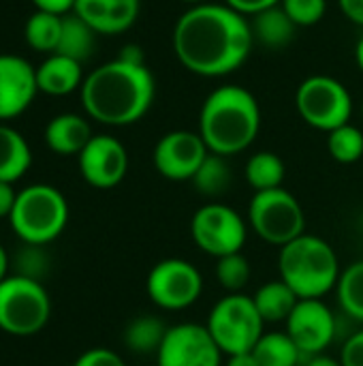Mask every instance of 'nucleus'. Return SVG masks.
Wrapping results in <instances>:
<instances>
[{
  "instance_id": "obj_37",
  "label": "nucleus",
  "mask_w": 363,
  "mask_h": 366,
  "mask_svg": "<svg viewBox=\"0 0 363 366\" xmlns=\"http://www.w3.org/2000/svg\"><path fill=\"white\" fill-rule=\"evenodd\" d=\"M17 202V191L11 182H0V219H9Z\"/></svg>"
},
{
  "instance_id": "obj_7",
  "label": "nucleus",
  "mask_w": 363,
  "mask_h": 366,
  "mask_svg": "<svg viewBox=\"0 0 363 366\" xmlns=\"http://www.w3.org/2000/svg\"><path fill=\"white\" fill-rule=\"evenodd\" d=\"M263 326L265 322L259 315L252 296L246 294H227L220 298L212 307L205 324L225 356L252 352L265 332Z\"/></svg>"
},
{
  "instance_id": "obj_35",
  "label": "nucleus",
  "mask_w": 363,
  "mask_h": 366,
  "mask_svg": "<svg viewBox=\"0 0 363 366\" xmlns=\"http://www.w3.org/2000/svg\"><path fill=\"white\" fill-rule=\"evenodd\" d=\"M280 2L282 0H225V4H229L231 9H235L242 15H257V13L272 9Z\"/></svg>"
},
{
  "instance_id": "obj_38",
  "label": "nucleus",
  "mask_w": 363,
  "mask_h": 366,
  "mask_svg": "<svg viewBox=\"0 0 363 366\" xmlns=\"http://www.w3.org/2000/svg\"><path fill=\"white\" fill-rule=\"evenodd\" d=\"M338 4L351 21L363 26V0H338Z\"/></svg>"
},
{
  "instance_id": "obj_43",
  "label": "nucleus",
  "mask_w": 363,
  "mask_h": 366,
  "mask_svg": "<svg viewBox=\"0 0 363 366\" xmlns=\"http://www.w3.org/2000/svg\"><path fill=\"white\" fill-rule=\"evenodd\" d=\"M355 60H357V66L362 69V73H363V36L359 39L357 47H355Z\"/></svg>"
},
{
  "instance_id": "obj_39",
  "label": "nucleus",
  "mask_w": 363,
  "mask_h": 366,
  "mask_svg": "<svg viewBox=\"0 0 363 366\" xmlns=\"http://www.w3.org/2000/svg\"><path fill=\"white\" fill-rule=\"evenodd\" d=\"M120 60L124 62H131V64H145V56H143V49L135 43H128L122 47V51L118 54Z\"/></svg>"
},
{
  "instance_id": "obj_16",
  "label": "nucleus",
  "mask_w": 363,
  "mask_h": 366,
  "mask_svg": "<svg viewBox=\"0 0 363 366\" xmlns=\"http://www.w3.org/2000/svg\"><path fill=\"white\" fill-rule=\"evenodd\" d=\"M36 92V69L21 56L0 54V122L21 116Z\"/></svg>"
},
{
  "instance_id": "obj_3",
  "label": "nucleus",
  "mask_w": 363,
  "mask_h": 366,
  "mask_svg": "<svg viewBox=\"0 0 363 366\" xmlns=\"http://www.w3.org/2000/svg\"><path fill=\"white\" fill-rule=\"evenodd\" d=\"M261 109L255 94L242 86H220L208 94L199 114V135L208 150L233 157L259 135Z\"/></svg>"
},
{
  "instance_id": "obj_40",
  "label": "nucleus",
  "mask_w": 363,
  "mask_h": 366,
  "mask_svg": "<svg viewBox=\"0 0 363 366\" xmlns=\"http://www.w3.org/2000/svg\"><path fill=\"white\" fill-rule=\"evenodd\" d=\"M227 366H259V360L255 358L252 352H246V354L227 356Z\"/></svg>"
},
{
  "instance_id": "obj_8",
  "label": "nucleus",
  "mask_w": 363,
  "mask_h": 366,
  "mask_svg": "<svg viewBox=\"0 0 363 366\" xmlns=\"http://www.w3.org/2000/svg\"><path fill=\"white\" fill-rule=\"evenodd\" d=\"M248 225L267 244L285 247L306 234V214L287 189L255 193L248 204Z\"/></svg>"
},
{
  "instance_id": "obj_15",
  "label": "nucleus",
  "mask_w": 363,
  "mask_h": 366,
  "mask_svg": "<svg viewBox=\"0 0 363 366\" xmlns=\"http://www.w3.org/2000/svg\"><path fill=\"white\" fill-rule=\"evenodd\" d=\"M77 159L83 180L94 189H113L128 172V152L113 135H94Z\"/></svg>"
},
{
  "instance_id": "obj_11",
  "label": "nucleus",
  "mask_w": 363,
  "mask_h": 366,
  "mask_svg": "<svg viewBox=\"0 0 363 366\" xmlns=\"http://www.w3.org/2000/svg\"><path fill=\"white\" fill-rule=\"evenodd\" d=\"M148 298L163 311H184L193 307L203 292V277L186 259L169 257L158 262L145 281Z\"/></svg>"
},
{
  "instance_id": "obj_9",
  "label": "nucleus",
  "mask_w": 363,
  "mask_h": 366,
  "mask_svg": "<svg viewBox=\"0 0 363 366\" xmlns=\"http://www.w3.org/2000/svg\"><path fill=\"white\" fill-rule=\"evenodd\" d=\"M295 107L306 124L329 133L349 124L353 99L342 81L329 75H312L300 84L295 92Z\"/></svg>"
},
{
  "instance_id": "obj_29",
  "label": "nucleus",
  "mask_w": 363,
  "mask_h": 366,
  "mask_svg": "<svg viewBox=\"0 0 363 366\" xmlns=\"http://www.w3.org/2000/svg\"><path fill=\"white\" fill-rule=\"evenodd\" d=\"M336 296L349 317L363 322V259L349 264L340 272Z\"/></svg>"
},
{
  "instance_id": "obj_17",
  "label": "nucleus",
  "mask_w": 363,
  "mask_h": 366,
  "mask_svg": "<svg viewBox=\"0 0 363 366\" xmlns=\"http://www.w3.org/2000/svg\"><path fill=\"white\" fill-rule=\"evenodd\" d=\"M141 0H75L79 15L96 34L126 32L139 17Z\"/></svg>"
},
{
  "instance_id": "obj_24",
  "label": "nucleus",
  "mask_w": 363,
  "mask_h": 366,
  "mask_svg": "<svg viewBox=\"0 0 363 366\" xmlns=\"http://www.w3.org/2000/svg\"><path fill=\"white\" fill-rule=\"evenodd\" d=\"M167 326L163 324V320L152 317V315H141L135 317L126 328H124V345L139 356H150L160 350L165 335H167Z\"/></svg>"
},
{
  "instance_id": "obj_5",
  "label": "nucleus",
  "mask_w": 363,
  "mask_h": 366,
  "mask_svg": "<svg viewBox=\"0 0 363 366\" xmlns=\"http://www.w3.org/2000/svg\"><path fill=\"white\" fill-rule=\"evenodd\" d=\"M9 221L24 244L45 247L66 229V197L51 184H30L17 193Z\"/></svg>"
},
{
  "instance_id": "obj_25",
  "label": "nucleus",
  "mask_w": 363,
  "mask_h": 366,
  "mask_svg": "<svg viewBox=\"0 0 363 366\" xmlns=\"http://www.w3.org/2000/svg\"><path fill=\"white\" fill-rule=\"evenodd\" d=\"M62 17L64 15H53L47 11H34L26 26H24V36L26 43L41 54H56L60 34H62Z\"/></svg>"
},
{
  "instance_id": "obj_21",
  "label": "nucleus",
  "mask_w": 363,
  "mask_h": 366,
  "mask_svg": "<svg viewBox=\"0 0 363 366\" xmlns=\"http://www.w3.org/2000/svg\"><path fill=\"white\" fill-rule=\"evenodd\" d=\"M32 165V152L19 131L0 122V182H17Z\"/></svg>"
},
{
  "instance_id": "obj_33",
  "label": "nucleus",
  "mask_w": 363,
  "mask_h": 366,
  "mask_svg": "<svg viewBox=\"0 0 363 366\" xmlns=\"http://www.w3.org/2000/svg\"><path fill=\"white\" fill-rule=\"evenodd\" d=\"M73 366H126L122 356L107 347H92L83 352Z\"/></svg>"
},
{
  "instance_id": "obj_28",
  "label": "nucleus",
  "mask_w": 363,
  "mask_h": 366,
  "mask_svg": "<svg viewBox=\"0 0 363 366\" xmlns=\"http://www.w3.org/2000/svg\"><path fill=\"white\" fill-rule=\"evenodd\" d=\"M231 182H233V174H231V167L227 163V157H220L214 152H210L205 157V161L201 163V167L193 176L195 189L205 197L223 195L225 191H229Z\"/></svg>"
},
{
  "instance_id": "obj_36",
  "label": "nucleus",
  "mask_w": 363,
  "mask_h": 366,
  "mask_svg": "<svg viewBox=\"0 0 363 366\" xmlns=\"http://www.w3.org/2000/svg\"><path fill=\"white\" fill-rule=\"evenodd\" d=\"M36 11H47L53 15H68L75 9V0H32Z\"/></svg>"
},
{
  "instance_id": "obj_2",
  "label": "nucleus",
  "mask_w": 363,
  "mask_h": 366,
  "mask_svg": "<svg viewBox=\"0 0 363 366\" xmlns=\"http://www.w3.org/2000/svg\"><path fill=\"white\" fill-rule=\"evenodd\" d=\"M86 114L107 127L139 122L152 107L156 81L145 64H131L120 58L96 66L81 84Z\"/></svg>"
},
{
  "instance_id": "obj_18",
  "label": "nucleus",
  "mask_w": 363,
  "mask_h": 366,
  "mask_svg": "<svg viewBox=\"0 0 363 366\" xmlns=\"http://www.w3.org/2000/svg\"><path fill=\"white\" fill-rule=\"evenodd\" d=\"M83 79L86 77L81 71V62L62 54H49L36 66L39 92H45L49 97H66L81 88Z\"/></svg>"
},
{
  "instance_id": "obj_45",
  "label": "nucleus",
  "mask_w": 363,
  "mask_h": 366,
  "mask_svg": "<svg viewBox=\"0 0 363 366\" xmlns=\"http://www.w3.org/2000/svg\"><path fill=\"white\" fill-rule=\"evenodd\" d=\"M362 114H363V103H362Z\"/></svg>"
},
{
  "instance_id": "obj_14",
  "label": "nucleus",
  "mask_w": 363,
  "mask_h": 366,
  "mask_svg": "<svg viewBox=\"0 0 363 366\" xmlns=\"http://www.w3.org/2000/svg\"><path fill=\"white\" fill-rule=\"evenodd\" d=\"M210 154L205 142L201 139L199 131H171L158 139L154 146V167L156 172L173 182L193 180L205 157Z\"/></svg>"
},
{
  "instance_id": "obj_19",
  "label": "nucleus",
  "mask_w": 363,
  "mask_h": 366,
  "mask_svg": "<svg viewBox=\"0 0 363 366\" xmlns=\"http://www.w3.org/2000/svg\"><path fill=\"white\" fill-rule=\"evenodd\" d=\"M90 122L79 114H58L45 127V144L51 152L73 157L88 146L92 139Z\"/></svg>"
},
{
  "instance_id": "obj_6",
  "label": "nucleus",
  "mask_w": 363,
  "mask_h": 366,
  "mask_svg": "<svg viewBox=\"0 0 363 366\" xmlns=\"http://www.w3.org/2000/svg\"><path fill=\"white\" fill-rule=\"evenodd\" d=\"M51 317V300L36 279L9 274L0 283V330L11 337H34Z\"/></svg>"
},
{
  "instance_id": "obj_26",
  "label": "nucleus",
  "mask_w": 363,
  "mask_h": 366,
  "mask_svg": "<svg viewBox=\"0 0 363 366\" xmlns=\"http://www.w3.org/2000/svg\"><path fill=\"white\" fill-rule=\"evenodd\" d=\"M285 174L287 169L282 159L267 150L255 152L246 163V180L255 189V193L280 189L285 182Z\"/></svg>"
},
{
  "instance_id": "obj_31",
  "label": "nucleus",
  "mask_w": 363,
  "mask_h": 366,
  "mask_svg": "<svg viewBox=\"0 0 363 366\" xmlns=\"http://www.w3.org/2000/svg\"><path fill=\"white\" fill-rule=\"evenodd\" d=\"M216 281L229 294H240L250 281V264L242 253L216 259Z\"/></svg>"
},
{
  "instance_id": "obj_32",
  "label": "nucleus",
  "mask_w": 363,
  "mask_h": 366,
  "mask_svg": "<svg viewBox=\"0 0 363 366\" xmlns=\"http://www.w3.org/2000/svg\"><path fill=\"white\" fill-rule=\"evenodd\" d=\"M280 6L295 21V26H315L325 17L327 0H282Z\"/></svg>"
},
{
  "instance_id": "obj_41",
  "label": "nucleus",
  "mask_w": 363,
  "mask_h": 366,
  "mask_svg": "<svg viewBox=\"0 0 363 366\" xmlns=\"http://www.w3.org/2000/svg\"><path fill=\"white\" fill-rule=\"evenodd\" d=\"M306 366H342V362H340V358L336 360V358H332L327 354H317V356H310Z\"/></svg>"
},
{
  "instance_id": "obj_23",
  "label": "nucleus",
  "mask_w": 363,
  "mask_h": 366,
  "mask_svg": "<svg viewBox=\"0 0 363 366\" xmlns=\"http://www.w3.org/2000/svg\"><path fill=\"white\" fill-rule=\"evenodd\" d=\"M96 32L75 13H68L62 17V34L56 54L68 56L77 62H83L94 51Z\"/></svg>"
},
{
  "instance_id": "obj_42",
  "label": "nucleus",
  "mask_w": 363,
  "mask_h": 366,
  "mask_svg": "<svg viewBox=\"0 0 363 366\" xmlns=\"http://www.w3.org/2000/svg\"><path fill=\"white\" fill-rule=\"evenodd\" d=\"M9 268H11V264H9V253H6V249L0 244V283L9 277Z\"/></svg>"
},
{
  "instance_id": "obj_13",
  "label": "nucleus",
  "mask_w": 363,
  "mask_h": 366,
  "mask_svg": "<svg viewBox=\"0 0 363 366\" xmlns=\"http://www.w3.org/2000/svg\"><path fill=\"white\" fill-rule=\"evenodd\" d=\"M285 324V332L293 339L304 356L323 354L334 343L338 330L336 315L323 302V298L300 300Z\"/></svg>"
},
{
  "instance_id": "obj_22",
  "label": "nucleus",
  "mask_w": 363,
  "mask_h": 366,
  "mask_svg": "<svg viewBox=\"0 0 363 366\" xmlns=\"http://www.w3.org/2000/svg\"><path fill=\"white\" fill-rule=\"evenodd\" d=\"M252 300H255V307H257L259 315L263 317V322H270V324L287 322L289 315L293 313L295 305L300 302L297 294L282 279L263 283L255 292Z\"/></svg>"
},
{
  "instance_id": "obj_44",
  "label": "nucleus",
  "mask_w": 363,
  "mask_h": 366,
  "mask_svg": "<svg viewBox=\"0 0 363 366\" xmlns=\"http://www.w3.org/2000/svg\"><path fill=\"white\" fill-rule=\"evenodd\" d=\"M182 2H188V4L193 6V4H201V2H205V0H182Z\"/></svg>"
},
{
  "instance_id": "obj_34",
  "label": "nucleus",
  "mask_w": 363,
  "mask_h": 366,
  "mask_svg": "<svg viewBox=\"0 0 363 366\" xmlns=\"http://www.w3.org/2000/svg\"><path fill=\"white\" fill-rule=\"evenodd\" d=\"M340 362L342 366H363V330L353 332L342 352H340Z\"/></svg>"
},
{
  "instance_id": "obj_20",
  "label": "nucleus",
  "mask_w": 363,
  "mask_h": 366,
  "mask_svg": "<svg viewBox=\"0 0 363 366\" xmlns=\"http://www.w3.org/2000/svg\"><path fill=\"white\" fill-rule=\"evenodd\" d=\"M252 39L259 41L267 49H285L295 39V21L287 15V11L276 4L272 9H265L257 15H252L250 21Z\"/></svg>"
},
{
  "instance_id": "obj_1",
  "label": "nucleus",
  "mask_w": 363,
  "mask_h": 366,
  "mask_svg": "<svg viewBox=\"0 0 363 366\" xmlns=\"http://www.w3.org/2000/svg\"><path fill=\"white\" fill-rule=\"evenodd\" d=\"M252 43L250 21L229 4H193L173 28L178 60L201 77H223L237 71L246 62Z\"/></svg>"
},
{
  "instance_id": "obj_27",
  "label": "nucleus",
  "mask_w": 363,
  "mask_h": 366,
  "mask_svg": "<svg viewBox=\"0 0 363 366\" xmlns=\"http://www.w3.org/2000/svg\"><path fill=\"white\" fill-rule=\"evenodd\" d=\"M252 354L259 366H297L304 356L287 332H263Z\"/></svg>"
},
{
  "instance_id": "obj_12",
  "label": "nucleus",
  "mask_w": 363,
  "mask_h": 366,
  "mask_svg": "<svg viewBox=\"0 0 363 366\" xmlns=\"http://www.w3.org/2000/svg\"><path fill=\"white\" fill-rule=\"evenodd\" d=\"M223 356L205 326L184 322L169 326L156 352V366H223Z\"/></svg>"
},
{
  "instance_id": "obj_30",
  "label": "nucleus",
  "mask_w": 363,
  "mask_h": 366,
  "mask_svg": "<svg viewBox=\"0 0 363 366\" xmlns=\"http://www.w3.org/2000/svg\"><path fill=\"white\" fill-rule=\"evenodd\" d=\"M327 150L342 165L357 163L363 157V133L351 122L342 124L327 133Z\"/></svg>"
},
{
  "instance_id": "obj_4",
  "label": "nucleus",
  "mask_w": 363,
  "mask_h": 366,
  "mask_svg": "<svg viewBox=\"0 0 363 366\" xmlns=\"http://www.w3.org/2000/svg\"><path fill=\"white\" fill-rule=\"evenodd\" d=\"M280 279L297 294L300 300L323 298L336 290L340 262L334 247L312 234H302L278 253Z\"/></svg>"
},
{
  "instance_id": "obj_10",
  "label": "nucleus",
  "mask_w": 363,
  "mask_h": 366,
  "mask_svg": "<svg viewBox=\"0 0 363 366\" xmlns=\"http://www.w3.org/2000/svg\"><path fill=\"white\" fill-rule=\"evenodd\" d=\"M190 236L203 253L220 259L225 255L242 253L248 238V225L231 206L210 202L193 214Z\"/></svg>"
}]
</instances>
